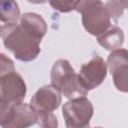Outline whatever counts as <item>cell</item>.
<instances>
[{
	"instance_id": "cell-1",
	"label": "cell",
	"mask_w": 128,
	"mask_h": 128,
	"mask_svg": "<svg viewBox=\"0 0 128 128\" xmlns=\"http://www.w3.org/2000/svg\"><path fill=\"white\" fill-rule=\"evenodd\" d=\"M1 38L4 46L22 62L35 60L41 52L40 42L32 34L21 27L20 24H3Z\"/></svg>"
},
{
	"instance_id": "cell-2",
	"label": "cell",
	"mask_w": 128,
	"mask_h": 128,
	"mask_svg": "<svg viewBox=\"0 0 128 128\" xmlns=\"http://www.w3.org/2000/svg\"><path fill=\"white\" fill-rule=\"evenodd\" d=\"M51 85L70 100L88 94L80 82L79 75L66 59H59L54 63L51 69Z\"/></svg>"
},
{
	"instance_id": "cell-3",
	"label": "cell",
	"mask_w": 128,
	"mask_h": 128,
	"mask_svg": "<svg viewBox=\"0 0 128 128\" xmlns=\"http://www.w3.org/2000/svg\"><path fill=\"white\" fill-rule=\"evenodd\" d=\"M75 10L82 15L83 27L89 34L98 37L111 28V17L102 1L80 0Z\"/></svg>"
},
{
	"instance_id": "cell-4",
	"label": "cell",
	"mask_w": 128,
	"mask_h": 128,
	"mask_svg": "<svg viewBox=\"0 0 128 128\" xmlns=\"http://www.w3.org/2000/svg\"><path fill=\"white\" fill-rule=\"evenodd\" d=\"M37 123V115L30 105L23 102L0 103L1 128H29Z\"/></svg>"
},
{
	"instance_id": "cell-5",
	"label": "cell",
	"mask_w": 128,
	"mask_h": 128,
	"mask_svg": "<svg viewBox=\"0 0 128 128\" xmlns=\"http://www.w3.org/2000/svg\"><path fill=\"white\" fill-rule=\"evenodd\" d=\"M94 108L86 97L71 99L62 107V115L66 128H90Z\"/></svg>"
},
{
	"instance_id": "cell-6",
	"label": "cell",
	"mask_w": 128,
	"mask_h": 128,
	"mask_svg": "<svg viewBox=\"0 0 128 128\" xmlns=\"http://www.w3.org/2000/svg\"><path fill=\"white\" fill-rule=\"evenodd\" d=\"M26 93V83L16 70L0 75V103L12 104L23 102Z\"/></svg>"
},
{
	"instance_id": "cell-7",
	"label": "cell",
	"mask_w": 128,
	"mask_h": 128,
	"mask_svg": "<svg viewBox=\"0 0 128 128\" xmlns=\"http://www.w3.org/2000/svg\"><path fill=\"white\" fill-rule=\"evenodd\" d=\"M107 64L115 88L128 93V50L120 48L112 51L107 58Z\"/></svg>"
},
{
	"instance_id": "cell-8",
	"label": "cell",
	"mask_w": 128,
	"mask_h": 128,
	"mask_svg": "<svg viewBox=\"0 0 128 128\" xmlns=\"http://www.w3.org/2000/svg\"><path fill=\"white\" fill-rule=\"evenodd\" d=\"M108 64L98 55L82 65L78 73L82 86L89 92L100 86L107 76Z\"/></svg>"
},
{
	"instance_id": "cell-9",
	"label": "cell",
	"mask_w": 128,
	"mask_h": 128,
	"mask_svg": "<svg viewBox=\"0 0 128 128\" xmlns=\"http://www.w3.org/2000/svg\"><path fill=\"white\" fill-rule=\"evenodd\" d=\"M61 102V93L54 86L45 85L33 95L30 100V106L35 113H53L59 108Z\"/></svg>"
},
{
	"instance_id": "cell-10",
	"label": "cell",
	"mask_w": 128,
	"mask_h": 128,
	"mask_svg": "<svg viewBox=\"0 0 128 128\" xmlns=\"http://www.w3.org/2000/svg\"><path fill=\"white\" fill-rule=\"evenodd\" d=\"M19 24L23 29H25L27 32L32 34L39 41L43 39V37L46 35L48 30L46 21L43 19V17L40 16L39 14L32 12L24 13L21 16Z\"/></svg>"
},
{
	"instance_id": "cell-11",
	"label": "cell",
	"mask_w": 128,
	"mask_h": 128,
	"mask_svg": "<svg viewBox=\"0 0 128 128\" xmlns=\"http://www.w3.org/2000/svg\"><path fill=\"white\" fill-rule=\"evenodd\" d=\"M97 42L106 50L114 51L120 49L124 43V32L118 26H113L105 33L97 37Z\"/></svg>"
},
{
	"instance_id": "cell-12",
	"label": "cell",
	"mask_w": 128,
	"mask_h": 128,
	"mask_svg": "<svg viewBox=\"0 0 128 128\" xmlns=\"http://www.w3.org/2000/svg\"><path fill=\"white\" fill-rule=\"evenodd\" d=\"M20 8L15 1H2L0 4V20L4 24H17L21 19Z\"/></svg>"
},
{
	"instance_id": "cell-13",
	"label": "cell",
	"mask_w": 128,
	"mask_h": 128,
	"mask_svg": "<svg viewBox=\"0 0 128 128\" xmlns=\"http://www.w3.org/2000/svg\"><path fill=\"white\" fill-rule=\"evenodd\" d=\"M105 7L111 17L116 23L118 19L122 16L125 9L128 8V1H107Z\"/></svg>"
},
{
	"instance_id": "cell-14",
	"label": "cell",
	"mask_w": 128,
	"mask_h": 128,
	"mask_svg": "<svg viewBox=\"0 0 128 128\" xmlns=\"http://www.w3.org/2000/svg\"><path fill=\"white\" fill-rule=\"evenodd\" d=\"M36 115L41 128H58V119L54 113H36Z\"/></svg>"
},
{
	"instance_id": "cell-15",
	"label": "cell",
	"mask_w": 128,
	"mask_h": 128,
	"mask_svg": "<svg viewBox=\"0 0 128 128\" xmlns=\"http://www.w3.org/2000/svg\"><path fill=\"white\" fill-rule=\"evenodd\" d=\"M50 5L54 10L62 13H68L75 10L77 1H50Z\"/></svg>"
},
{
	"instance_id": "cell-16",
	"label": "cell",
	"mask_w": 128,
	"mask_h": 128,
	"mask_svg": "<svg viewBox=\"0 0 128 128\" xmlns=\"http://www.w3.org/2000/svg\"><path fill=\"white\" fill-rule=\"evenodd\" d=\"M15 71V67H14V62L7 57L4 53L0 54V75L9 73Z\"/></svg>"
},
{
	"instance_id": "cell-17",
	"label": "cell",
	"mask_w": 128,
	"mask_h": 128,
	"mask_svg": "<svg viewBox=\"0 0 128 128\" xmlns=\"http://www.w3.org/2000/svg\"><path fill=\"white\" fill-rule=\"evenodd\" d=\"M94 128H103V127H94Z\"/></svg>"
}]
</instances>
